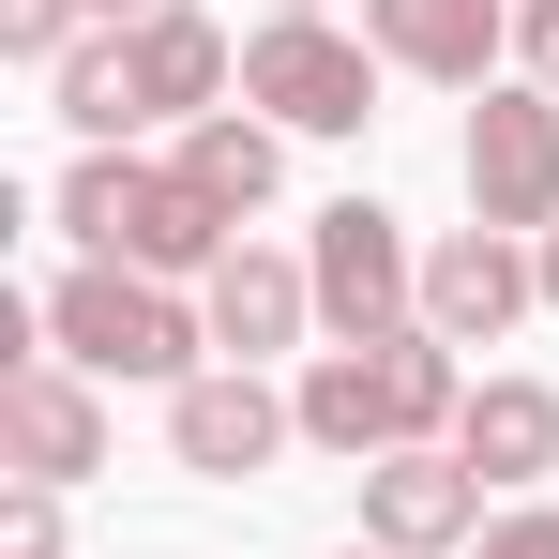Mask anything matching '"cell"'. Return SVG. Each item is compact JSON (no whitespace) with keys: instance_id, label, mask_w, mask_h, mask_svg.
Masks as SVG:
<instances>
[{"instance_id":"6da1fadb","label":"cell","mask_w":559,"mask_h":559,"mask_svg":"<svg viewBox=\"0 0 559 559\" xmlns=\"http://www.w3.org/2000/svg\"><path fill=\"white\" fill-rule=\"evenodd\" d=\"M287 408H302L318 454H364L378 468V454H439V439L468 424V378H454V348L408 318V333H378V348H318Z\"/></svg>"},{"instance_id":"7a4b0ae2","label":"cell","mask_w":559,"mask_h":559,"mask_svg":"<svg viewBox=\"0 0 559 559\" xmlns=\"http://www.w3.org/2000/svg\"><path fill=\"white\" fill-rule=\"evenodd\" d=\"M61 227L92 242V258H121V273H227V212L182 182V167H121V152H92L76 182H61Z\"/></svg>"},{"instance_id":"3957f363","label":"cell","mask_w":559,"mask_h":559,"mask_svg":"<svg viewBox=\"0 0 559 559\" xmlns=\"http://www.w3.org/2000/svg\"><path fill=\"white\" fill-rule=\"evenodd\" d=\"M46 333H61L92 378H167V393H182L197 348H212V318H182L167 287H152V273H121V258H76V273L46 287Z\"/></svg>"},{"instance_id":"277c9868","label":"cell","mask_w":559,"mask_h":559,"mask_svg":"<svg viewBox=\"0 0 559 559\" xmlns=\"http://www.w3.org/2000/svg\"><path fill=\"white\" fill-rule=\"evenodd\" d=\"M242 106H273L287 136H364L378 121V46L318 31V15H273V31L242 46Z\"/></svg>"},{"instance_id":"5b68a950","label":"cell","mask_w":559,"mask_h":559,"mask_svg":"<svg viewBox=\"0 0 559 559\" xmlns=\"http://www.w3.org/2000/svg\"><path fill=\"white\" fill-rule=\"evenodd\" d=\"M302 273H318V318H333L348 348H378V333L424 318V258H408V227H393L378 197H333V212H318V258H302Z\"/></svg>"},{"instance_id":"8992f818","label":"cell","mask_w":559,"mask_h":559,"mask_svg":"<svg viewBox=\"0 0 559 559\" xmlns=\"http://www.w3.org/2000/svg\"><path fill=\"white\" fill-rule=\"evenodd\" d=\"M468 212L484 227H559V92L468 106Z\"/></svg>"},{"instance_id":"52a82bcc","label":"cell","mask_w":559,"mask_h":559,"mask_svg":"<svg viewBox=\"0 0 559 559\" xmlns=\"http://www.w3.org/2000/svg\"><path fill=\"white\" fill-rule=\"evenodd\" d=\"M287 439H302V408H287L258 364H227V378H182L167 393V454L182 468H212V484H242V468H273Z\"/></svg>"},{"instance_id":"ba28073f","label":"cell","mask_w":559,"mask_h":559,"mask_svg":"<svg viewBox=\"0 0 559 559\" xmlns=\"http://www.w3.org/2000/svg\"><path fill=\"white\" fill-rule=\"evenodd\" d=\"M530 302H545V273L514 258V227H454V242L424 258V333H439V348H484V333H514Z\"/></svg>"},{"instance_id":"9c48e42d","label":"cell","mask_w":559,"mask_h":559,"mask_svg":"<svg viewBox=\"0 0 559 559\" xmlns=\"http://www.w3.org/2000/svg\"><path fill=\"white\" fill-rule=\"evenodd\" d=\"M0 454H15V484H92V468H106V408H92V378L15 364V378H0Z\"/></svg>"},{"instance_id":"30bf717a","label":"cell","mask_w":559,"mask_h":559,"mask_svg":"<svg viewBox=\"0 0 559 559\" xmlns=\"http://www.w3.org/2000/svg\"><path fill=\"white\" fill-rule=\"evenodd\" d=\"M364 530H378L393 559L468 545V530H484V468H468V454H378V468H364Z\"/></svg>"},{"instance_id":"8fae6325","label":"cell","mask_w":559,"mask_h":559,"mask_svg":"<svg viewBox=\"0 0 559 559\" xmlns=\"http://www.w3.org/2000/svg\"><path fill=\"white\" fill-rule=\"evenodd\" d=\"M364 46L408 61V76H439V92H484V61H499V0H364Z\"/></svg>"},{"instance_id":"7c38bea8","label":"cell","mask_w":559,"mask_h":559,"mask_svg":"<svg viewBox=\"0 0 559 559\" xmlns=\"http://www.w3.org/2000/svg\"><path fill=\"white\" fill-rule=\"evenodd\" d=\"M197 318H212V348H242V364H258V348H287V333L318 318V273H302V258H258V242H227V273H212Z\"/></svg>"},{"instance_id":"4fadbf2b","label":"cell","mask_w":559,"mask_h":559,"mask_svg":"<svg viewBox=\"0 0 559 559\" xmlns=\"http://www.w3.org/2000/svg\"><path fill=\"white\" fill-rule=\"evenodd\" d=\"M454 454L484 468V484H545V468H559V393H545V378H484L468 424H454Z\"/></svg>"},{"instance_id":"5bb4252c","label":"cell","mask_w":559,"mask_h":559,"mask_svg":"<svg viewBox=\"0 0 559 559\" xmlns=\"http://www.w3.org/2000/svg\"><path fill=\"white\" fill-rule=\"evenodd\" d=\"M212 92H227V31H212V15H182V0H167V15H136V106H152V121H212Z\"/></svg>"},{"instance_id":"9a60e30c","label":"cell","mask_w":559,"mask_h":559,"mask_svg":"<svg viewBox=\"0 0 559 559\" xmlns=\"http://www.w3.org/2000/svg\"><path fill=\"white\" fill-rule=\"evenodd\" d=\"M273 167H287V152H273V121H227V106H212V121H197V136H182V182L212 197L227 227H242V212L273 197Z\"/></svg>"},{"instance_id":"2e32d148","label":"cell","mask_w":559,"mask_h":559,"mask_svg":"<svg viewBox=\"0 0 559 559\" xmlns=\"http://www.w3.org/2000/svg\"><path fill=\"white\" fill-rule=\"evenodd\" d=\"M61 121L76 136H136L152 106H136V31H92L76 61H61Z\"/></svg>"},{"instance_id":"e0dca14e","label":"cell","mask_w":559,"mask_h":559,"mask_svg":"<svg viewBox=\"0 0 559 559\" xmlns=\"http://www.w3.org/2000/svg\"><path fill=\"white\" fill-rule=\"evenodd\" d=\"M0 559H61V484H15L0 499Z\"/></svg>"},{"instance_id":"ac0fdd59","label":"cell","mask_w":559,"mask_h":559,"mask_svg":"<svg viewBox=\"0 0 559 559\" xmlns=\"http://www.w3.org/2000/svg\"><path fill=\"white\" fill-rule=\"evenodd\" d=\"M484 559H559V514H499V530H484Z\"/></svg>"},{"instance_id":"d6986e66","label":"cell","mask_w":559,"mask_h":559,"mask_svg":"<svg viewBox=\"0 0 559 559\" xmlns=\"http://www.w3.org/2000/svg\"><path fill=\"white\" fill-rule=\"evenodd\" d=\"M514 46H530V76L559 92V0H530V15H514Z\"/></svg>"},{"instance_id":"ffe728a7","label":"cell","mask_w":559,"mask_h":559,"mask_svg":"<svg viewBox=\"0 0 559 559\" xmlns=\"http://www.w3.org/2000/svg\"><path fill=\"white\" fill-rule=\"evenodd\" d=\"M530 273H545V302H559V227H545V258H530Z\"/></svg>"},{"instance_id":"44dd1931","label":"cell","mask_w":559,"mask_h":559,"mask_svg":"<svg viewBox=\"0 0 559 559\" xmlns=\"http://www.w3.org/2000/svg\"><path fill=\"white\" fill-rule=\"evenodd\" d=\"M92 15H167V0H92Z\"/></svg>"},{"instance_id":"7402d4cb","label":"cell","mask_w":559,"mask_h":559,"mask_svg":"<svg viewBox=\"0 0 559 559\" xmlns=\"http://www.w3.org/2000/svg\"><path fill=\"white\" fill-rule=\"evenodd\" d=\"M273 15H318V0H273Z\"/></svg>"},{"instance_id":"603a6c76","label":"cell","mask_w":559,"mask_h":559,"mask_svg":"<svg viewBox=\"0 0 559 559\" xmlns=\"http://www.w3.org/2000/svg\"><path fill=\"white\" fill-rule=\"evenodd\" d=\"M348 559H393V545H348Z\"/></svg>"}]
</instances>
